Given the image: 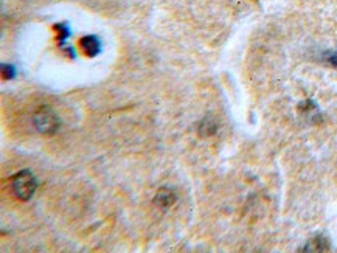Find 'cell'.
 Listing matches in <instances>:
<instances>
[{
	"label": "cell",
	"mask_w": 337,
	"mask_h": 253,
	"mask_svg": "<svg viewBox=\"0 0 337 253\" xmlns=\"http://www.w3.org/2000/svg\"><path fill=\"white\" fill-rule=\"evenodd\" d=\"M33 123L36 129L41 134H53L59 128V120L56 114L50 107H41L37 109L33 115Z\"/></svg>",
	"instance_id": "cell-2"
},
{
	"label": "cell",
	"mask_w": 337,
	"mask_h": 253,
	"mask_svg": "<svg viewBox=\"0 0 337 253\" xmlns=\"http://www.w3.org/2000/svg\"><path fill=\"white\" fill-rule=\"evenodd\" d=\"M330 62H331L333 66H336V67H337V53L331 54V56H330Z\"/></svg>",
	"instance_id": "cell-5"
},
{
	"label": "cell",
	"mask_w": 337,
	"mask_h": 253,
	"mask_svg": "<svg viewBox=\"0 0 337 253\" xmlns=\"http://www.w3.org/2000/svg\"><path fill=\"white\" fill-rule=\"evenodd\" d=\"M176 201H177V196L169 188H160L157 191V194H155V197H154V203L162 210L171 208Z\"/></svg>",
	"instance_id": "cell-3"
},
{
	"label": "cell",
	"mask_w": 337,
	"mask_h": 253,
	"mask_svg": "<svg viewBox=\"0 0 337 253\" xmlns=\"http://www.w3.org/2000/svg\"><path fill=\"white\" fill-rule=\"evenodd\" d=\"M81 47L89 56H95V54H98L101 45L95 36H85L84 39H81Z\"/></svg>",
	"instance_id": "cell-4"
},
{
	"label": "cell",
	"mask_w": 337,
	"mask_h": 253,
	"mask_svg": "<svg viewBox=\"0 0 337 253\" xmlns=\"http://www.w3.org/2000/svg\"><path fill=\"white\" fill-rule=\"evenodd\" d=\"M36 188L37 180L30 169H22L11 177V189L14 196L20 201H28L30 197H33Z\"/></svg>",
	"instance_id": "cell-1"
}]
</instances>
